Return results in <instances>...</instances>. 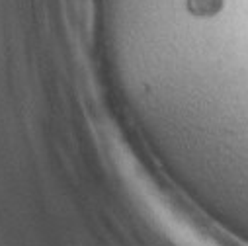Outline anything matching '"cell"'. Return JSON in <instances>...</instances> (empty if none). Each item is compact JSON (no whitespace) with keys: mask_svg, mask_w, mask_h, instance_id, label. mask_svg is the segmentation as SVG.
<instances>
[{"mask_svg":"<svg viewBox=\"0 0 248 246\" xmlns=\"http://www.w3.org/2000/svg\"><path fill=\"white\" fill-rule=\"evenodd\" d=\"M223 6V0H188V8L194 16L207 18L215 16Z\"/></svg>","mask_w":248,"mask_h":246,"instance_id":"cell-1","label":"cell"}]
</instances>
